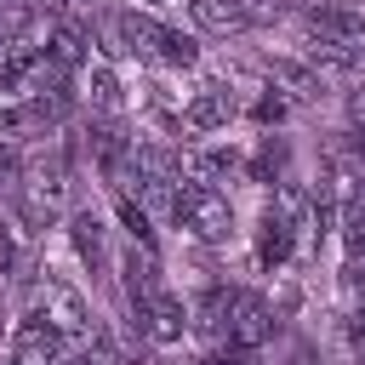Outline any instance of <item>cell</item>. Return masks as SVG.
Instances as JSON below:
<instances>
[{"mask_svg":"<svg viewBox=\"0 0 365 365\" xmlns=\"http://www.w3.org/2000/svg\"><path fill=\"white\" fill-rule=\"evenodd\" d=\"M114 29H120L125 51H137V57H148V63H160V68H194V63H200V40L182 34V29H171V23H160L148 6L114 11Z\"/></svg>","mask_w":365,"mask_h":365,"instance_id":"6da1fadb","label":"cell"},{"mask_svg":"<svg viewBox=\"0 0 365 365\" xmlns=\"http://www.w3.org/2000/svg\"><path fill=\"white\" fill-rule=\"evenodd\" d=\"M171 222L177 228H188L194 240H205V245H222L228 234H234V205H228V194L222 188H211V182H177V205H171Z\"/></svg>","mask_w":365,"mask_h":365,"instance_id":"7a4b0ae2","label":"cell"},{"mask_svg":"<svg viewBox=\"0 0 365 365\" xmlns=\"http://www.w3.org/2000/svg\"><path fill=\"white\" fill-rule=\"evenodd\" d=\"M194 331V319H188V302L160 279L154 291H148V302L131 314V336L137 342H148V348H177L182 336Z\"/></svg>","mask_w":365,"mask_h":365,"instance_id":"3957f363","label":"cell"},{"mask_svg":"<svg viewBox=\"0 0 365 365\" xmlns=\"http://www.w3.org/2000/svg\"><path fill=\"white\" fill-rule=\"evenodd\" d=\"M17 217L29 222V228H46V222H57V211H63V188H68V177H63V160L51 154V160H40V165H29L23 177H17Z\"/></svg>","mask_w":365,"mask_h":365,"instance_id":"277c9868","label":"cell"},{"mask_svg":"<svg viewBox=\"0 0 365 365\" xmlns=\"http://www.w3.org/2000/svg\"><path fill=\"white\" fill-rule=\"evenodd\" d=\"M274 331H279V308H274L268 297H257V291H234V302H228V325H222V342L257 354Z\"/></svg>","mask_w":365,"mask_h":365,"instance_id":"5b68a950","label":"cell"},{"mask_svg":"<svg viewBox=\"0 0 365 365\" xmlns=\"http://www.w3.org/2000/svg\"><path fill=\"white\" fill-rule=\"evenodd\" d=\"M177 114H182V131H222L234 114H240V91H228V80H200L182 103H177Z\"/></svg>","mask_w":365,"mask_h":365,"instance_id":"8992f818","label":"cell"},{"mask_svg":"<svg viewBox=\"0 0 365 365\" xmlns=\"http://www.w3.org/2000/svg\"><path fill=\"white\" fill-rule=\"evenodd\" d=\"M34 314H40V319H51L63 336H86V331H91V302L80 297V285H68V279H57V274H46V279H40Z\"/></svg>","mask_w":365,"mask_h":365,"instance_id":"52a82bcc","label":"cell"},{"mask_svg":"<svg viewBox=\"0 0 365 365\" xmlns=\"http://www.w3.org/2000/svg\"><path fill=\"white\" fill-rule=\"evenodd\" d=\"M302 63H314L319 74H359L365 68V40H348V34H331V29H314L308 23Z\"/></svg>","mask_w":365,"mask_h":365,"instance_id":"ba28073f","label":"cell"},{"mask_svg":"<svg viewBox=\"0 0 365 365\" xmlns=\"http://www.w3.org/2000/svg\"><path fill=\"white\" fill-rule=\"evenodd\" d=\"M262 68H268V86L279 97H291V103H319L325 97V74L314 63H302V57H268Z\"/></svg>","mask_w":365,"mask_h":365,"instance_id":"9c48e42d","label":"cell"},{"mask_svg":"<svg viewBox=\"0 0 365 365\" xmlns=\"http://www.w3.org/2000/svg\"><path fill=\"white\" fill-rule=\"evenodd\" d=\"M188 11H194V29L200 34H217V40L257 29V6L251 0H188Z\"/></svg>","mask_w":365,"mask_h":365,"instance_id":"30bf717a","label":"cell"},{"mask_svg":"<svg viewBox=\"0 0 365 365\" xmlns=\"http://www.w3.org/2000/svg\"><path fill=\"white\" fill-rule=\"evenodd\" d=\"M245 160H240V148H228V143H194V148H182V177L188 182H222L228 171H240Z\"/></svg>","mask_w":365,"mask_h":365,"instance_id":"8fae6325","label":"cell"},{"mask_svg":"<svg viewBox=\"0 0 365 365\" xmlns=\"http://www.w3.org/2000/svg\"><path fill=\"white\" fill-rule=\"evenodd\" d=\"M297 240H302V234H297V228H291V222L268 205V211H262V222H257V262L279 274V268L297 257Z\"/></svg>","mask_w":365,"mask_h":365,"instance_id":"7c38bea8","label":"cell"},{"mask_svg":"<svg viewBox=\"0 0 365 365\" xmlns=\"http://www.w3.org/2000/svg\"><path fill=\"white\" fill-rule=\"evenodd\" d=\"M308 23L331 29V34H348V40H365V0H314Z\"/></svg>","mask_w":365,"mask_h":365,"instance_id":"4fadbf2b","label":"cell"},{"mask_svg":"<svg viewBox=\"0 0 365 365\" xmlns=\"http://www.w3.org/2000/svg\"><path fill=\"white\" fill-rule=\"evenodd\" d=\"M68 240H74L80 262H86L91 274H103V262H108V251H103V217H97V211H74V217H68Z\"/></svg>","mask_w":365,"mask_h":365,"instance_id":"5bb4252c","label":"cell"},{"mask_svg":"<svg viewBox=\"0 0 365 365\" xmlns=\"http://www.w3.org/2000/svg\"><path fill=\"white\" fill-rule=\"evenodd\" d=\"M86 97H91V108L120 114L125 91H120V74H114V63H108V57H103V63H86Z\"/></svg>","mask_w":365,"mask_h":365,"instance_id":"9a60e30c","label":"cell"},{"mask_svg":"<svg viewBox=\"0 0 365 365\" xmlns=\"http://www.w3.org/2000/svg\"><path fill=\"white\" fill-rule=\"evenodd\" d=\"M285 108H291V97H279L274 86H257V97H251V120H257V125L285 120Z\"/></svg>","mask_w":365,"mask_h":365,"instance_id":"2e32d148","label":"cell"},{"mask_svg":"<svg viewBox=\"0 0 365 365\" xmlns=\"http://www.w3.org/2000/svg\"><path fill=\"white\" fill-rule=\"evenodd\" d=\"M279 165H285V143H268V148L251 160V171H257V177H279Z\"/></svg>","mask_w":365,"mask_h":365,"instance_id":"e0dca14e","label":"cell"},{"mask_svg":"<svg viewBox=\"0 0 365 365\" xmlns=\"http://www.w3.org/2000/svg\"><path fill=\"white\" fill-rule=\"evenodd\" d=\"M348 120H354V125L365 131V80H359V86L348 91Z\"/></svg>","mask_w":365,"mask_h":365,"instance_id":"ac0fdd59","label":"cell"},{"mask_svg":"<svg viewBox=\"0 0 365 365\" xmlns=\"http://www.w3.org/2000/svg\"><path fill=\"white\" fill-rule=\"evenodd\" d=\"M11 268H17V240L0 228V274H11Z\"/></svg>","mask_w":365,"mask_h":365,"instance_id":"d6986e66","label":"cell"},{"mask_svg":"<svg viewBox=\"0 0 365 365\" xmlns=\"http://www.w3.org/2000/svg\"><path fill=\"white\" fill-rule=\"evenodd\" d=\"M348 336H354V348H359V359H365V302H359V314L348 319Z\"/></svg>","mask_w":365,"mask_h":365,"instance_id":"ffe728a7","label":"cell"},{"mask_svg":"<svg viewBox=\"0 0 365 365\" xmlns=\"http://www.w3.org/2000/svg\"><path fill=\"white\" fill-rule=\"evenodd\" d=\"M348 154H354V160L365 165V131H354V137H348Z\"/></svg>","mask_w":365,"mask_h":365,"instance_id":"44dd1931","label":"cell"},{"mask_svg":"<svg viewBox=\"0 0 365 365\" xmlns=\"http://www.w3.org/2000/svg\"><path fill=\"white\" fill-rule=\"evenodd\" d=\"M143 6H148V11H154V6H165V0H143Z\"/></svg>","mask_w":365,"mask_h":365,"instance_id":"7402d4cb","label":"cell"}]
</instances>
